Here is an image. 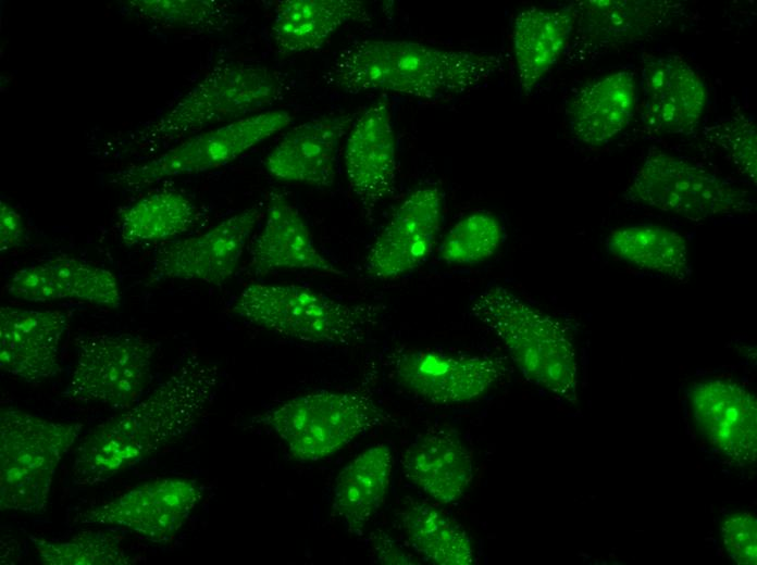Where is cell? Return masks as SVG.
<instances>
[{"label": "cell", "instance_id": "26", "mask_svg": "<svg viewBox=\"0 0 757 565\" xmlns=\"http://www.w3.org/2000/svg\"><path fill=\"white\" fill-rule=\"evenodd\" d=\"M574 30V15L560 9L531 7L513 22L512 47L519 85L530 95L567 50Z\"/></svg>", "mask_w": 757, "mask_h": 565}, {"label": "cell", "instance_id": "30", "mask_svg": "<svg viewBox=\"0 0 757 565\" xmlns=\"http://www.w3.org/2000/svg\"><path fill=\"white\" fill-rule=\"evenodd\" d=\"M407 541L424 561L435 565H472L475 551L468 532L434 505L408 501L399 513Z\"/></svg>", "mask_w": 757, "mask_h": 565}, {"label": "cell", "instance_id": "23", "mask_svg": "<svg viewBox=\"0 0 757 565\" xmlns=\"http://www.w3.org/2000/svg\"><path fill=\"white\" fill-rule=\"evenodd\" d=\"M406 478L440 504L459 501L474 474L469 447L452 430L438 428L419 436L401 459Z\"/></svg>", "mask_w": 757, "mask_h": 565}, {"label": "cell", "instance_id": "17", "mask_svg": "<svg viewBox=\"0 0 757 565\" xmlns=\"http://www.w3.org/2000/svg\"><path fill=\"white\" fill-rule=\"evenodd\" d=\"M688 402L695 424L707 442L727 461L755 464L757 401L742 385L725 379H704L692 385Z\"/></svg>", "mask_w": 757, "mask_h": 565}, {"label": "cell", "instance_id": "22", "mask_svg": "<svg viewBox=\"0 0 757 565\" xmlns=\"http://www.w3.org/2000/svg\"><path fill=\"white\" fill-rule=\"evenodd\" d=\"M249 267L256 275L278 269L340 273L318 250L297 206L276 190L269 194L264 222L250 250Z\"/></svg>", "mask_w": 757, "mask_h": 565}, {"label": "cell", "instance_id": "20", "mask_svg": "<svg viewBox=\"0 0 757 565\" xmlns=\"http://www.w3.org/2000/svg\"><path fill=\"white\" fill-rule=\"evenodd\" d=\"M14 299L28 302L75 301L119 309L122 289L108 268L76 256H58L14 272L4 286Z\"/></svg>", "mask_w": 757, "mask_h": 565}, {"label": "cell", "instance_id": "36", "mask_svg": "<svg viewBox=\"0 0 757 565\" xmlns=\"http://www.w3.org/2000/svg\"><path fill=\"white\" fill-rule=\"evenodd\" d=\"M25 238L22 215L9 203L0 201V251L8 252L18 248Z\"/></svg>", "mask_w": 757, "mask_h": 565}, {"label": "cell", "instance_id": "14", "mask_svg": "<svg viewBox=\"0 0 757 565\" xmlns=\"http://www.w3.org/2000/svg\"><path fill=\"white\" fill-rule=\"evenodd\" d=\"M444 193L436 186L412 190L395 209L372 243L364 262L377 280L399 278L425 262L444 217Z\"/></svg>", "mask_w": 757, "mask_h": 565}, {"label": "cell", "instance_id": "10", "mask_svg": "<svg viewBox=\"0 0 757 565\" xmlns=\"http://www.w3.org/2000/svg\"><path fill=\"white\" fill-rule=\"evenodd\" d=\"M294 121L285 110H270L191 135L162 154L121 168L109 183L141 191L162 180L225 166Z\"/></svg>", "mask_w": 757, "mask_h": 565}, {"label": "cell", "instance_id": "19", "mask_svg": "<svg viewBox=\"0 0 757 565\" xmlns=\"http://www.w3.org/2000/svg\"><path fill=\"white\" fill-rule=\"evenodd\" d=\"M69 316L59 310L0 307V368L28 384L55 377Z\"/></svg>", "mask_w": 757, "mask_h": 565}, {"label": "cell", "instance_id": "24", "mask_svg": "<svg viewBox=\"0 0 757 565\" xmlns=\"http://www.w3.org/2000/svg\"><path fill=\"white\" fill-rule=\"evenodd\" d=\"M636 103L634 75L629 71L610 73L587 83L571 98L566 111L569 128L585 145H605L630 125Z\"/></svg>", "mask_w": 757, "mask_h": 565}, {"label": "cell", "instance_id": "4", "mask_svg": "<svg viewBox=\"0 0 757 565\" xmlns=\"http://www.w3.org/2000/svg\"><path fill=\"white\" fill-rule=\"evenodd\" d=\"M469 311L501 341L526 380L560 400L576 402V351L560 321L500 285L479 292Z\"/></svg>", "mask_w": 757, "mask_h": 565}, {"label": "cell", "instance_id": "5", "mask_svg": "<svg viewBox=\"0 0 757 565\" xmlns=\"http://www.w3.org/2000/svg\"><path fill=\"white\" fill-rule=\"evenodd\" d=\"M231 311L289 339L347 346L362 340L377 325L384 306L345 302L297 285L252 284L241 290Z\"/></svg>", "mask_w": 757, "mask_h": 565}, {"label": "cell", "instance_id": "12", "mask_svg": "<svg viewBox=\"0 0 757 565\" xmlns=\"http://www.w3.org/2000/svg\"><path fill=\"white\" fill-rule=\"evenodd\" d=\"M203 497L193 479L162 477L142 481L112 500L77 515L79 524L128 530L154 543L172 540Z\"/></svg>", "mask_w": 757, "mask_h": 565}, {"label": "cell", "instance_id": "6", "mask_svg": "<svg viewBox=\"0 0 757 565\" xmlns=\"http://www.w3.org/2000/svg\"><path fill=\"white\" fill-rule=\"evenodd\" d=\"M389 415L368 393L321 390L290 398L256 417L299 462L343 450Z\"/></svg>", "mask_w": 757, "mask_h": 565}, {"label": "cell", "instance_id": "32", "mask_svg": "<svg viewBox=\"0 0 757 565\" xmlns=\"http://www.w3.org/2000/svg\"><path fill=\"white\" fill-rule=\"evenodd\" d=\"M36 553L46 565H131L135 558L120 539L104 530L86 529L63 540L29 536Z\"/></svg>", "mask_w": 757, "mask_h": 565}, {"label": "cell", "instance_id": "9", "mask_svg": "<svg viewBox=\"0 0 757 565\" xmlns=\"http://www.w3.org/2000/svg\"><path fill=\"white\" fill-rule=\"evenodd\" d=\"M75 360L63 397L111 410L135 404L150 382L156 347L134 332H96L74 339Z\"/></svg>", "mask_w": 757, "mask_h": 565}, {"label": "cell", "instance_id": "15", "mask_svg": "<svg viewBox=\"0 0 757 565\" xmlns=\"http://www.w3.org/2000/svg\"><path fill=\"white\" fill-rule=\"evenodd\" d=\"M574 15L573 48L599 55L645 40L686 13L672 0H588L568 4Z\"/></svg>", "mask_w": 757, "mask_h": 565}, {"label": "cell", "instance_id": "25", "mask_svg": "<svg viewBox=\"0 0 757 565\" xmlns=\"http://www.w3.org/2000/svg\"><path fill=\"white\" fill-rule=\"evenodd\" d=\"M371 20L358 0H282L274 4L271 38L281 55L314 51L343 26Z\"/></svg>", "mask_w": 757, "mask_h": 565}, {"label": "cell", "instance_id": "16", "mask_svg": "<svg viewBox=\"0 0 757 565\" xmlns=\"http://www.w3.org/2000/svg\"><path fill=\"white\" fill-rule=\"evenodd\" d=\"M344 165L349 188L368 214L393 196L397 145L386 102H375L356 115L345 139Z\"/></svg>", "mask_w": 757, "mask_h": 565}, {"label": "cell", "instance_id": "2", "mask_svg": "<svg viewBox=\"0 0 757 565\" xmlns=\"http://www.w3.org/2000/svg\"><path fill=\"white\" fill-rule=\"evenodd\" d=\"M502 68L498 52L407 39H363L336 52L323 79L348 95L385 92L437 100L477 89Z\"/></svg>", "mask_w": 757, "mask_h": 565}, {"label": "cell", "instance_id": "7", "mask_svg": "<svg viewBox=\"0 0 757 565\" xmlns=\"http://www.w3.org/2000/svg\"><path fill=\"white\" fill-rule=\"evenodd\" d=\"M83 428L80 423L55 422L18 409L0 411L2 511H46L58 466Z\"/></svg>", "mask_w": 757, "mask_h": 565}, {"label": "cell", "instance_id": "21", "mask_svg": "<svg viewBox=\"0 0 757 565\" xmlns=\"http://www.w3.org/2000/svg\"><path fill=\"white\" fill-rule=\"evenodd\" d=\"M356 115L330 114L293 127L268 154L266 171L278 180L331 187L336 178L342 143Z\"/></svg>", "mask_w": 757, "mask_h": 565}, {"label": "cell", "instance_id": "13", "mask_svg": "<svg viewBox=\"0 0 757 565\" xmlns=\"http://www.w3.org/2000/svg\"><path fill=\"white\" fill-rule=\"evenodd\" d=\"M264 212L255 204L229 215L204 233L162 243L153 256V276L211 285L227 281L237 272Z\"/></svg>", "mask_w": 757, "mask_h": 565}, {"label": "cell", "instance_id": "27", "mask_svg": "<svg viewBox=\"0 0 757 565\" xmlns=\"http://www.w3.org/2000/svg\"><path fill=\"white\" fill-rule=\"evenodd\" d=\"M393 467L390 448L376 443L339 470L333 486L332 511L348 532L361 535L381 508L390 486Z\"/></svg>", "mask_w": 757, "mask_h": 565}, {"label": "cell", "instance_id": "11", "mask_svg": "<svg viewBox=\"0 0 757 565\" xmlns=\"http://www.w3.org/2000/svg\"><path fill=\"white\" fill-rule=\"evenodd\" d=\"M396 381L419 399L438 406L474 402L507 376L502 357L408 348L388 359Z\"/></svg>", "mask_w": 757, "mask_h": 565}, {"label": "cell", "instance_id": "3", "mask_svg": "<svg viewBox=\"0 0 757 565\" xmlns=\"http://www.w3.org/2000/svg\"><path fill=\"white\" fill-rule=\"evenodd\" d=\"M288 91L285 75L247 61L214 65L166 112L144 124L123 140L127 150H147L185 139L270 109Z\"/></svg>", "mask_w": 757, "mask_h": 565}, {"label": "cell", "instance_id": "31", "mask_svg": "<svg viewBox=\"0 0 757 565\" xmlns=\"http://www.w3.org/2000/svg\"><path fill=\"white\" fill-rule=\"evenodd\" d=\"M123 7L156 26L191 34L218 33L234 20L228 5L215 0H131Z\"/></svg>", "mask_w": 757, "mask_h": 565}, {"label": "cell", "instance_id": "37", "mask_svg": "<svg viewBox=\"0 0 757 565\" xmlns=\"http://www.w3.org/2000/svg\"><path fill=\"white\" fill-rule=\"evenodd\" d=\"M376 560L383 564H413L414 560L401 551L385 533H380L373 541Z\"/></svg>", "mask_w": 757, "mask_h": 565}, {"label": "cell", "instance_id": "35", "mask_svg": "<svg viewBox=\"0 0 757 565\" xmlns=\"http://www.w3.org/2000/svg\"><path fill=\"white\" fill-rule=\"evenodd\" d=\"M720 531L723 547L733 562L740 565L757 563V522L752 513L729 514Z\"/></svg>", "mask_w": 757, "mask_h": 565}, {"label": "cell", "instance_id": "18", "mask_svg": "<svg viewBox=\"0 0 757 565\" xmlns=\"http://www.w3.org/2000/svg\"><path fill=\"white\" fill-rule=\"evenodd\" d=\"M640 116L655 135H688L699 125L707 90L697 72L680 55L647 60L640 79Z\"/></svg>", "mask_w": 757, "mask_h": 565}, {"label": "cell", "instance_id": "33", "mask_svg": "<svg viewBox=\"0 0 757 565\" xmlns=\"http://www.w3.org/2000/svg\"><path fill=\"white\" fill-rule=\"evenodd\" d=\"M505 229L487 211H474L458 219L438 247L439 260L448 266H467L491 259L501 247Z\"/></svg>", "mask_w": 757, "mask_h": 565}, {"label": "cell", "instance_id": "8", "mask_svg": "<svg viewBox=\"0 0 757 565\" xmlns=\"http://www.w3.org/2000/svg\"><path fill=\"white\" fill-rule=\"evenodd\" d=\"M624 197L691 221L750 213L755 205L752 193L736 183L662 151L645 158Z\"/></svg>", "mask_w": 757, "mask_h": 565}, {"label": "cell", "instance_id": "28", "mask_svg": "<svg viewBox=\"0 0 757 565\" xmlns=\"http://www.w3.org/2000/svg\"><path fill=\"white\" fill-rule=\"evenodd\" d=\"M605 248L615 260L634 267L686 281L691 275L685 238L669 228L635 224L616 228L606 237Z\"/></svg>", "mask_w": 757, "mask_h": 565}, {"label": "cell", "instance_id": "34", "mask_svg": "<svg viewBox=\"0 0 757 565\" xmlns=\"http://www.w3.org/2000/svg\"><path fill=\"white\" fill-rule=\"evenodd\" d=\"M757 131L755 122L745 114H736L704 129L705 138L722 150L737 171L756 186Z\"/></svg>", "mask_w": 757, "mask_h": 565}, {"label": "cell", "instance_id": "1", "mask_svg": "<svg viewBox=\"0 0 757 565\" xmlns=\"http://www.w3.org/2000/svg\"><path fill=\"white\" fill-rule=\"evenodd\" d=\"M219 382L214 363L188 355L135 404L82 437L71 464L74 484H103L187 436L212 405Z\"/></svg>", "mask_w": 757, "mask_h": 565}, {"label": "cell", "instance_id": "29", "mask_svg": "<svg viewBox=\"0 0 757 565\" xmlns=\"http://www.w3.org/2000/svg\"><path fill=\"white\" fill-rule=\"evenodd\" d=\"M196 203L175 190H158L138 198L119 212V234L127 246L167 242L199 221Z\"/></svg>", "mask_w": 757, "mask_h": 565}]
</instances>
